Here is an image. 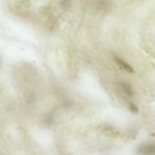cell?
<instances>
[{
  "label": "cell",
  "mask_w": 155,
  "mask_h": 155,
  "mask_svg": "<svg viewBox=\"0 0 155 155\" xmlns=\"http://www.w3.org/2000/svg\"><path fill=\"white\" fill-rule=\"evenodd\" d=\"M154 144H143L138 148V152L143 155H154L155 152Z\"/></svg>",
  "instance_id": "obj_1"
},
{
  "label": "cell",
  "mask_w": 155,
  "mask_h": 155,
  "mask_svg": "<svg viewBox=\"0 0 155 155\" xmlns=\"http://www.w3.org/2000/svg\"><path fill=\"white\" fill-rule=\"evenodd\" d=\"M114 59H115L116 62L120 67H122L125 70H126L127 71H128L129 73H133V69L132 68V67L130 65H128L127 63L124 62L122 59H121L119 58H117L116 56L114 57Z\"/></svg>",
  "instance_id": "obj_2"
},
{
  "label": "cell",
  "mask_w": 155,
  "mask_h": 155,
  "mask_svg": "<svg viewBox=\"0 0 155 155\" xmlns=\"http://www.w3.org/2000/svg\"><path fill=\"white\" fill-rule=\"evenodd\" d=\"M122 88L124 89V91L125 92V93L129 96H131L133 94V90L131 87V86L127 84V83H123L122 84Z\"/></svg>",
  "instance_id": "obj_3"
},
{
  "label": "cell",
  "mask_w": 155,
  "mask_h": 155,
  "mask_svg": "<svg viewBox=\"0 0 155 155\" xmlns=\"http://www.w3.org/2000/svg\"><path fill=\"white\" fill-rule=\"evenodd\" d=\"M129 108H130V110L133 113H137L138 112L137 107H136V105H134L133 103H130Z\"/></svg>",
  "instance_id": "obj_4"
}]
</instances>
